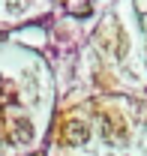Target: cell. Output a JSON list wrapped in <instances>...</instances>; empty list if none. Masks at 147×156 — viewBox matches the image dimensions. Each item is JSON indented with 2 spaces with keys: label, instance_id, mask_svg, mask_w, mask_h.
<instances>
[{
  "label": "cell",
  "instance_id": "obj_1",
  "mask_svg": "<svg viewBox=\"0 0 147 156\" xmlns=\"http://www.w3.org/2000/svg\"><path fill=\"white\" fill-rule=\"evenodd\" d=\"M87 138H90L87 123L72 120V123H66V126H63V135H60V141H63V144H69V147H78V144H87Z\"/></svg>",
  "mask_w": 147,
  "mask_h": 156
},
{
  "label": "cell",
  "instance_id": "obj_2",
  "mask_svg": "<svg viewBox=\"0 0 147 156\" xmlns=\"http://www.w3.org/2000/svg\"><path fill=\"white\" fill-rule=\"evenodd\" d=\"M9 141H12V144H30V141H33V123L24 120V117L12 120V126H9Z\"/></svg>",
  "mask_w": 147,
  "mask_h": 156
}]
</instances>
